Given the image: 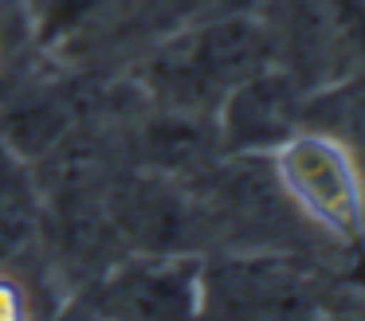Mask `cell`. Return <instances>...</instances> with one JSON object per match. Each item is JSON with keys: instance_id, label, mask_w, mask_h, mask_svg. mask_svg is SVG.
<instances>
[{"instance_id": "6da1fadb", "label": "cell", "mask_w": 365, "mask_h": 321, "mask_svg": "<svg viewBox=\"0 0 365 321\" xmlns=\"http://www.w3.org/2000/svg\"><path fill=\"white\" fill-rule=\"evenodd\" d=\"M283 184L318 223L330 231H357L361 227V180L341 145L326 137H291L279 153Z\"/></svg>"}, {"instance_id": "7a4b0ae2", "label": "cell", "mask_w": 365, "mask_h": 321, "mask_svg": "<svg viewBox=\"0 0 365 321\" xmlns=\"http://www.w3.org/2000/svg\"><path fill=\"white\" fill-rule=\"evenodd\" d=\"M36 204L28 192V180L12 164V157L0 153V258H9L20 243L32 235Z\"/></svg>"}, {"instance_id": "3957f363", "label": "cell", "mask_w": 365, "mask_h": 321, "mask_svg": "<svg viewBox=\"0 0 365 321\" xmlns=\"http://www.w3.org/2000/svg\"><path fill=\"white\" fill-rule=\"evenodd\" d=\"M103 4H110V0H36L48 36H59V31H67V28H79V23L91 20Z\"/></svg>"}]
</instances>
